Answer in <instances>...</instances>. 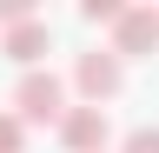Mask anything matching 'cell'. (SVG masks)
Wrapping results in <instances>:
<instances>
[{"label":"cell","instance_id":"1","mask_svg":"<svg viewBox=\"0 0 159 153\" xmlns=\"http://www.w3.org/2000/svg\"><path fill=\"white\" fill-rule=\"evenodd\" d=\"M7 113H13L20 127H60V113H66V80H60V73H47V67L20 73Z\"/></svg>","mask_w":159,"mask_h":153},{"label":"cell","instance_id":"2","mask_svg":"<svg viewBox=\"0 0 159 153\" xmlns=\"http://www.w3.org/2000/svg\"><path fill=\"white\" fill-rule=\"evenodd\" d=\"M106 53H113L119 67H126V60H152V53H159V7H119Z\"/></svg>","mask_w":159,"mask_h":153},{"label":"cell","instance_id":"3","mask_svg":"<svg viewBox=\"0 0 159 153\" xmlns=\"http://www.w3.org/2000/svg\"><path fill=\"white\" fill-rule=\"evenodd\" d=\"M53 133H60V146H66V153H106L113 120H106V107H66Z\"/></svg>","mask_w":159,"mask_h":153},{"label":"cell","instance_id":"4","mask_svg":"<svg viewBox=\"0 0 159 153\" xmlns=\"http://www.w3.org/2000/svg\"><path fill=\"white\" fill-rule=\"evenodd\" d=\"M73 87L86 93V107H106L119 87H126V67L113 60V53H80L73 60Z\"/></svg>","mask_w":159,"mask_h":153},{"label":"cell","instance_id":"5","mask_svg":"<svg viewBox=\"0 0 159 153\" xmlns=\"http://www.w3.org/2000/svg\"><path fill=\"white\" fill-rule=\"evenodd\" d=\"M0 53H7L13 67H27V73H33V67L53 53V27H47V20H20V27L0 33Z\"/></svg>","mask_w":159,"mask_h":153},{"label":"cell","instance_id":"6","mask_svg":"<svg viewBox=\"0 0 159 153\" xmlns=\"http://www.w3.org/2000/svg\"><path fill=\"white\" fill-rule=\"evenodd\" d=\"M80 20L86 27H113L119 20V0H80Z\"/></svg>","mask_w":159,"mask_h":153},{"label":"cell","instance_id":"7","mask_svg":"<svg viewBox=\"0 0 159 153\" xmlns=\"http://www.w3.org/2000/svg\"><path fill=\"white\" fill-rule=\"evenodd\" d=\"M0 153H27V127H20L7 107H0Z\"/></svg>","mask_w":159,"mask_h":153},{"label":"cell","instance_id":"8","mask_svg":"<svg viewBox=\"0 0 159 153\" xmlns=\"http://www.w3.org/2000/svg\"><path fill=\"white\" fill-rule=\"evenodd\" d=\"M119 153H159V127H133Z\"/></svg>","mask_w":159,"mask_h":153},{"label":"cell","instance_id":"9","mask_svg":"<svg viewBox=\"0 0 159 153\" xmlns=\"http://www.w3.org/2000/svg\"><path fill=\"white\" fill-rule=\"evenodd\" d=\"M20 20H40L33 0H0V27H20Z\"/></svg>","mask_w":159,"mask_h":153}]
</instances>
